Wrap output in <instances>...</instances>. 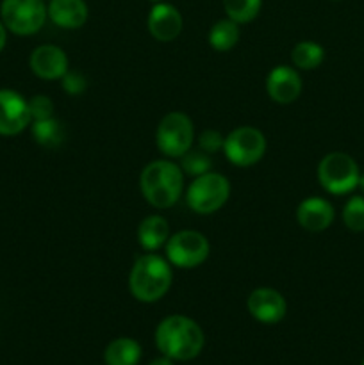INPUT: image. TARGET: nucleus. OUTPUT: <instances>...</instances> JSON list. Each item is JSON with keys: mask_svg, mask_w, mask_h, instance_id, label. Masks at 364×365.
I'll return each instance as SVG.
<instances>
[{"mask_svg": "<svg viewBox=\"0 0 364 365\" xmlns=\"http://www.w3.org/2000/svg\"><path fill=\"white\" fill-rule=\"evenodd\" d=\"M157 349L171 360L196 359L203 348V331L186 316H170L159 323L156 330Z\"/></svg>", "mask_w": 364, "mask_h": 365, "instance_id": "1", "label": "nucleus"}, {"mask_svg": "<svg viewBox=\"0 0 364 365\" xmlns=\"http://www.w3.org/2000/svg\"><path fill=\"white\" fill-rule=\"evenodd\" d=\"M139 187L146 202L156 209L175 205L184 187V173L171 160H152L146 164L139 177Z\"/></svg>", "mask_w": 364, "mask_h": 365, "instance_id": "2", "label": "nucleus"}, {"mask_svg": "<svg viewBox=\"0 0 364 365\" xmlns=\"http://www.w3.org/2000/svg\"><path fill=\"white\" fill-rule=\"evenodd\" d=\"M173 273L170 262L156 253H145L136 259L128 277L132 296L143 303L159 302L171 287Z\"/></svg>", "mask_w": 364, "mask_h": 365, "instance_id": "3", "label": "nucleus"}, {"mask_svg": "<svg viewBox=\"0 0 364 365\" xmlns=\"http://www.w3.org/2000/svg\"><path fill=\"white\" fill-rule=\"evenodd\" d=\"M360 170L355 159L345 152H330L318 164V180L330 195H348L357 189Z\"/></svg>", "mask_w": 364, "mask_h": 365, "instance_id": "4", "label": "nucleus"}, {"mask_svg": "<svg viewBox=\"0 0 364 365\" xmlns=\"http://www.w3.org/2000/svg\"><path fill=\"white\" fill-rule=\"evenodd\" d=\"M231 196V184L216 171L195 177L186 192V203L196 214H213L227 203Z\"/></svg>", "mask_w": 364, "mask_h": 365, "instance_id": "5", "label": "nucleus"}, {"mask_svg": "<svg viewBox=\"0 0 364 365\" xmlns=\"http://www.w3.org/2000/svg\"><path fill=\"white\" fill-rule=\"evenodd\" d=\"M193 139H195V127L191 118L181 110L168 113L157 125V148L170 159H181L186 152H189L193 148Z\"/></svg>", "mask_w": 364, "mask_h": 365, "instance_id": "6", "label": "nucleus"}, {"mask_svg": "<svg viewBox=\"0 0 364 365\" xmlns=\"http://www.w3.org/2000/svg\"><path fill=\"white\" fill-rule=\"evenodd\" d=\"M46 18L45 0H2L0 4V20L16 36L36 34Z\"/></svg>", "mask_w": 364, "mask_h": 365, "instance_id": "7", "label": "nucleus"}, {"mask_svg": "<svg viewBox=\"0 0 364 365\" xmlns=\"http://www.w3.org/2000/svg\"><path fill=\"white\" fill-rule=\"evenodd\" d=\"M223 152L234 166H253L266 152V138L256 127H238L225 138Z\"/></svg>", "mask_w": 364, "mask_h": 365, "instance_id": "8", "label": "nucleus"}, {"mask_svg": "<svg viewBox=\"0 0 364 365\" xmlns=\"http://www.w3.org/2000/svg\"><path fill=\"white\" fill-rule=\"evenodd\" d=\"M211 246L206 235L196 230H182L170 235L166 242V259L171 266L193 269L209 257Z\"/></svg>", "mask_w": 364, "mask_h": 365, "instance_id": "9", "label": "nucleus"}, {"mask_svg": "<svg viewBox=\"0 0 364 365\" xmlns=\"http://www.w3.org/2000/svg\"><path fill=\"white\" fill-rule=\"evenodd\" d=\"M29 100L13 89H0V135H16L31 125Z\"/></svg>", "mask_w": 364, "mask_h": 365, "instance_id": "10", "label": "nucleus"}, {"mask_svg": "<svg viewBox=\"0 0 364 365\" xmlns=\"http://www.w3.org/2000/svg\"><path fill=\"white\" fill-rule=\"evenodd\" d=\"M246 307H248L250 316L263 324L278 323L284 319L285 312H288V303H285L284 296L270 287L256 289L248 296Z\"/></svg>", "mask_w": 364, "mask_h": 365, "instance_id": "11", "label": "nucleus"}, {"mask_svg": "<svg viewBox=\"0 0 364 365\" xmlns=\"http://www.w3.org/2000/svg\"><path fill=\"white\" fill-rule=\"evenodd\" d=\"M182 25H184V20H182L181 11L166 2H157L150 9L148 20H146L148 32L153 39L161 43L177 39L182 32Z\"/></svg>", "mask_w": 364, "mask_h": 365, "instance_id": "12", "label": "nucleus"}, {"mask_svg": "<svg viewBox=\"0 0 364 365\" xmlns=\"http://www.w3.org/2000/svg\"><path fill=\"white\" fill-rule=\"evenodd\" d=\"M32 73L43 81H57L68 71V57L63 48L56 45H39L32 50L29 59Z\"/></svg>", "mask_w": 364, "mask_h": 365, "instance_id": "13", "label": "nucleus"}, {"mask_svg": "<svg viewBox=\"0 0 364 365\" xmlns=\"http://www.w3.org/2000/svg\"><path fill=\"white\" fill-rule=\"evenodd\" d=\"M266 91L273 102L291 103L302 93V77L293 66H275L266 77Z\"/></svg>", "mask_w": 364, "mask_h": 365, "instance_id": "14", "label": "nucleus"}, {"mask_svg": "<svg viewBox=\"0 0 364 365\" xmlns=\"http://www.w3.org/2000/svg\"><path fill=\"white\" fill-rule=\"evenodd\" d=\"M335 210L332 203L325 198L310 196L296 207V221L309 232H323L334 223Z\"/></svg>", "mask_w": 364, "mask_h": 365, "instance_id": "15", "label": "nucleus"}, {"mask_svg": "<svg viewBox=\"0 0 364 365\" xmlns=\"http://www.w3.org/2000/svg\"><path fill=\"white\" fill-rule=\"evenodd\" d=\"M46 14L61 29H79L88 20V4L84 0H50Z\"/></svg>", "mask_w": 364, "mask_h": 365, "instance_id": "16", "label": "nucleus"}, {"mask_svg": "<svg viewBox=\"0 0 364 365\" xmlns=\"http://www.w3.org/2000/svg\"><path fill=\"white\" fill-rule=\"evenodd\" d=\"M170 239V225L159 214L146 216L138 227V242L145 252H157Z\"/></svg>", "mask_w": 364, "mask_h": 365, "instance_id": "17", "label": "nucleus"}, {"mask_svg": "<svg viewBox=\"0 0 364 365\" xmlns=\"http://www.w3.org/2000/svg\"><path fill=\"white\" fill-rule=\"evenodd\" d=\"M139 359H141V346L128 337L113 341L103 353L106 365H138Z\"/></svg>", "mask_w": 364, "mask_h": 365, "instance_id": "18", "label": "nucleus"}, {"mask_svg": "<svg viewBox=\"0 0 364 365\" xmlns=\"http://www.w3.org/2000/svg\"><path fill=\"white\" fill-rule=\"evenodd\" d=\"M239 41V24L231 18L218 20L209 31V45L218 52H227L234 48Z\"/></svg>", "mask_w": 364, "mask_h": 365, "instance_id": "19", "label": "nucleus"}, {"mask_svg": "<svg viewBox=\"0 0 364 365\" xmlns=\"http://www.w3.org/2000/svg\"><path fill=\"white\" fill-rule=\"evenodd\" d=\"M32 138L38 145L45 146V148H57L64 139V128L59 120L56 118H49V120L32 121L31 123Z\"/></svg>", "mask_w": 364, "mask_h": 365, "instance_id": "20", "label": "nucleus"}, {"mask_svg": "<svg viewBox=\"0 0 364 365\" xmlns=\"http://www.w3.org/2000/svg\"><path fill=\"white\" fill-rule=\"evenodd\" d=\"M291 61L298 70H316L325 61V50L314 41H300L291 50Z\"/></svg>", "mask_w": 364, "mask_h": 365, "instance_id": "21", "label": "nucleus"}, {"mask_svg": "<svg viewBox=\"0 0 364 365\" xmlns=\"http://www.w3.org/2000/svg\"><path fill=\"white\" fill-rule=\"evenodd\" d=\"M263 0H223V9L227 18L234 20L236 24H248L257 18Z\"/></svg>", "mask_w": 364, "mask_h": 365, "instance_id": "22", "label": "nucleus"}, {"mask_svg": "<svg viewBox=\"0 0 364 365\" xmlns=\"http://www.w3.org/2000/svg\"><path fill=\"white\" fill-rule=\"evenodd\" d=\"M181 170L182 173H188L191 177H200V175L213 171V159L203 150L191 148L181 157Z\"/></svg>", "mask_w": 364, "mask_h": 365, "instance_id": "23", "label": "nucleus"}, {"mask_svg": "<svg viewBox=\"0 0 364 365\" xmlns=\"http://www.w3.org/2000/svg\"><path fill=\"white\" fill-rule=\"evenodd\" d=\"M343 223L352 232H364V196H352L343 207Z\"/></svg>", "mask_w": 364, "mask_h": 365, "instance_id": "24", "label": "nucleus"}, {"mask_svg": "<svg viewBox=\"0 0 364 365\" xmlns=\"http://www.w3.org/2000/svg\"><path fill=\"white\" fill-rule=\"evenodd\" d=\"M29 113H31L32 121L49 120V118L54 116V102L45 95L32 96V98L29 100Z\"/></svg>", "mask_w": 364, "mask_h": 365, "instance_id": "25", "label": "nucleus"}, {"mask_svg": "<svg viewBox=\"0 0 364 365\" xmlns=\"http://www.w3.org/2000/svg\"><path fill=\"white\" fill-rule=\"evenodd\" d=\"M225 138L218 130H203L198 138V148L203 150L206 153L213 155V153L223 150Z\"/></svg>", "mask_w": 364, "mask_h": 365, "instance_id": "26", "label": "nucleus"}, {"mask_svg": "<svg viewBox=\"0 0 364 365\" xmlns=\"http://www.w3.org/2000/svg\"><path fill=\"white\" fill-rule=\"evenodd\" d=\"M61 84H63V89L68 93V95H81V93L86 91L88 88V82H86V77L79 71H70L68 70L64 73V77L61 78Z\"/></svg>", "mask_w": 364, "mask_h": 365, "instance_id": "27", "label": "nucleus"}, {"mask_svg": "<svg viewBox=\"0 0 364 365\" xmlns=\"http://www.w3.org/2000/svg\"><path fill=\"white\" fill-rule=\"evenodd\" d=\"M6 41H7V29L6 25L2 24V20H0V52H2L4 46H6Z\"/></svg>", "mask_w": 364, "mask_h": 365, "instance_id": "28", "label": "nucleus"}, {"mask_svg": "<svg viewBox=\"0 0 364 365\" xmlns=\"http://www.w3.org/2000/svg\"><path fill=\"white\" fill-rule=\"evenodd\" d=\"M150 365H173V364H171V359L163 356V359H156L153 362H150Z\"/></svg>", "mask_w": 364, "mask_h": 365, "instance_id": "29", "label": "nucleus"}, {"mask_svg": "<svg viewBox=\"0 0 364 365\" xmlns=\"http://www.w3.org/2000/svg\"><path fill=\"white\" fill-rule=\"evenodd\" d=\"M357 187H359L360 192H363V195H364V171H360L359 182H357Z\"/></svg>", "mask_w": 364, "mask_h": 365, "instance_id": "30", "label": "nucleus"}, {"mask_svg": "<svg viewBox=\"0 0 364 365\" xmlns=\"http://www.w3.org/2000/svg\"><path fill=\"white\" fill-rule=\"evenodd\" d=\"M152 2H156V4H157V2H164V0H152Z\"/></svg>", "mask_w": 364, "mask_h": 365, "instance_id": "31", "label": "nucleus"}, {"mask_svg": "<svg viewBox=\"0 0 364 365\" xmlns=\"http://www.w3.org/2000/svg\"><path fill=\"white\" fill-rule=\"evenodd\" d=\"M360 365H364V359H363V362H360Z\"/></svg>", "mask_w": 364, "mask_h": 365, "instance_id": "32", "label": "nucleus"}]
</instances>
